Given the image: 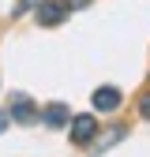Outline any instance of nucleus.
Returning a JSON list of instances; mask_svg holds the SVG:
<instances>
[{
    "label": "nucleus",
    "instance_id": "1",
    "mask_svg": "<svg viewBox=\"0 0 150 157\" xmlns=\"http://www.w3.org/2000/svg\"><path fill=\"white\" fill-rule=\"evenodd\" d=\"M94 135H98V120H94V116H71V142L75 146H86Z\"/></svg>",
    "mask_w": 150,
    "mask_h": 157
},
{
    "label": "nucleus",
    "instance_id": "2",
    "mask_svg": "<svg viewBox=\"0 0 150 157\" xmlns=\"http://www.w3.org/2000/svg\"><path fill=\"white\" fill-rule=\"evenodd\" d=\"M11 120H15V124H38L41 112L34 109V101H30L26 94H15V97H11Z\"/></svg>",
    "mask_w": 150,
    "mask_h": 157
},
{
    "label": "nucleus",
    "instance_id": "3",
    "mask_svg": "<svg viewBox=\"0 0 150 157\" xmlns=\"http://www.w3.org/2000/svg\"><path fill=\"white\" fill-rule=\"evenodd\" d=\"M64 15H68V4H53V0H41V4H38V23L41 26L64 23Z\"/></svg>",
    "mask_w": 150,
    "mask_h": 157
},
{
    "label": "nucleus",
    "instance_id": "4",
    "mask_svg": "<svg viewBox=\"0 0 150 157\" xmlns=\"http://www.w3.org/2000/svg\"><path fill=\"white\" fill-rule=\"evenodd\" d=\"M94 109H98V112L120 109V90L116 86H98V90H94Z\"/></svg>",
    "mask_w": 150,
    "mask_h": 157
},
{
    "label": "nucleus",
    "instance_id": "5",
    "mask_svg": "<svg viewBox=\"0 0 150 157\" xmlns=\"http://www.w3.org/2000/svg\"><path fill=\"white\" fill-rule=\"evenodd\" d=\"M41 124H45V127H64V124H71V112H68V105H60V101L45 105V109H41Z\"/></svg>",
    "mask_w": 150,
    "mask_h": 157
},
{
    "label": "nucleus",
    "instance_id": "6",
    "mask_svg": "<svg viewBox=\"0 0 150 157\" xmlns=\"http://www.w3.org/2000/svg\"><path fill=\"white\" fill-rule=\"evenodd\" d=\"M116 139H124V127H112V131L105 135V139L98 142V150H105V146H112V142H116Z\"/></svg>",
    "mask_w": 150,
    "mask_h": 157
},
{
    "label": "nucleus",
    "instance_id": "7",
    "mask_svg": "<svg viewBox=\"0 0 150 157\" xmlns=\"http://www.w3.org/2000/svg\"><path fill=\"white\" fill-rule=\"evenodd\" d=\"M139 116H146V120H150V94L139 97Z\"/></svg>",
    "mask_w": 150,
    "mask_h": 157
},
{
    "label": "nucleus",
    "instance_id": "8",
    "mask_svg": "<svg viewBox=\"0 0 150 157\" xmlns=\"http://www.w3.org/2000/svg\"><path fill=\"white\" fill-rule=\"evenodd\" d=\"M34 4H38V0H23V4H19V8H15V11H11V15H23V11H30V8H34Z\"/></svg>",
    "mask_w": 150,
    "mask_h": 157
},
{
    "label": "nucleus",
    "instance_id": "9",
    "mask_svg": "<svg viewBox=\"0 0 150 157\" xmlns=\"http://www.w3.org/2000/svg\"><path fill=\"white\" fill-rule=\"evenodd\" d=\"M64 4H68V8H86L90 0H64Z\"/></svg>",
    "mask_w": 150,
    "mask_h": 157
},
{
    "label": "nucleus",
    "instance_id": "10",
    "mask_svg": "<svg viewBox=\"0 0 150 157\" xmlns=\"http://www.w3.org/2000/svg\"><path fill=\"white\" fill-rule=\"evenodd\" d=\"M8 116H11V112H0V131L8 127Z\"/></svg>",
    "mask_w": 150,
    "mask_h": 157
}]
</instances>
